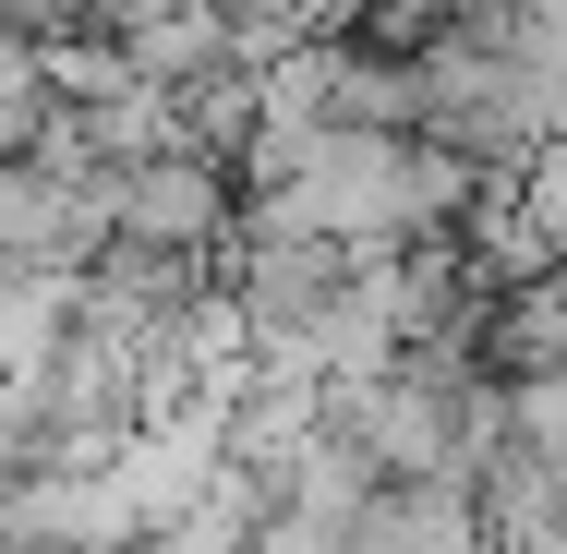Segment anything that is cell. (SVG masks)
<instances>
[{
	"mask_svg": "<svg viewBox=\"0 0 567 554\" xmlns=\"http://www.w3.org/2000/svg\"><path fill=\"white\" fill-rule=\"evenodd\" d=\"M229 229H241V181L206 145H145L110 169V241H145V253H206L218 265Z\"/></svg>",
	"mask_w": 567,
	"mask_h": 554,
	"instance_id": "cell-1",
	"label": "cell"
},
{
	"mask_svg": "<svg viewBox=\"0 0 567 554\" xmlns=\"http://www.w3.org/2000/svg\"><path fill=\"white\" fill-rule=\"evenodd\" d=\"M507 206H519V229H532V253L567 278V133L532 157V169H519V181H507Z\"/></svg>",
	"mask_w": 567,
	"mask_h": 554,
	"instance_id": "cell-2",
	"label": "cell"
}]
</instances>
